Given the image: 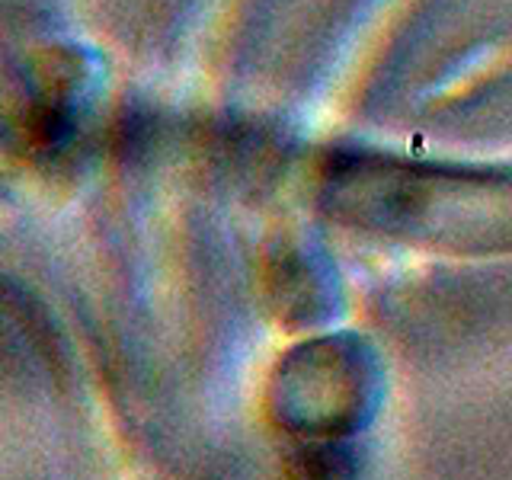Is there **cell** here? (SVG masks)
<instances>
[{
	"label": "cell",
	"instance_id": "6da1fadb",
	"mask_svg": "<svg viewBox=\"0 0 512 480\" xmlns=\"http://www.w3.org/2000/svg\"><path fill=\"white\" fill-rule=\"evenodd\" d=\"M304 359L295 368L301 375L311 378V388L301 381H288L276 384L279 391V404L285 400L282 423L295 426V429H308V432H340L356 423V407L362 404V384L356 368H346L340 352H330L324 362H317L320 356L304 349Z\"/></svg>",
	"mask_w": 512,
	"mask_h": 480
}]
</instances>
